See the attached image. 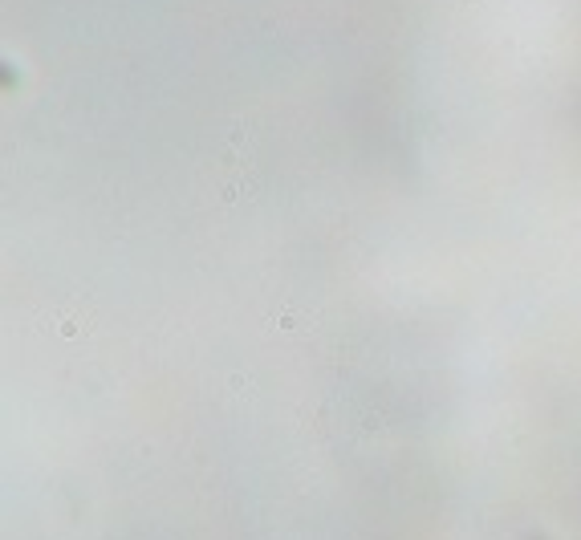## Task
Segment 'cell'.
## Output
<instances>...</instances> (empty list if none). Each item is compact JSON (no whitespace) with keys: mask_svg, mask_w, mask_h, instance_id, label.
Listing matches in <instances>:
<instances>
[{"mask_svg":"<svg viewBox=\"0 0 581 540\" xmlns=\"http://www.w3.org/2000/svg\"><path fill=\"white\" fill-rule=\"evenodd\" d=\"M273 321H277L281 329H305V325H313V313H297L293 305H281V309L273 313Z\"/></svg>","mask_w":581,"mask_h":540,"instance_id":"obj_1","label":"cell"},{"mask_svg":"<svg viewBox=\"0 0 581 540\" xmlns=\"http://www.w3.org/2000/svg\"><path fill=\"white\" fill-rule=\"evenodd\" d=\"M57 333H62V337H77V333H90V317H86V313H69V317H57Z\"/></svg>","mask_w":581,"mask_h":540,"instance_id":"obj_2","label":"cell"}]
</instances>
